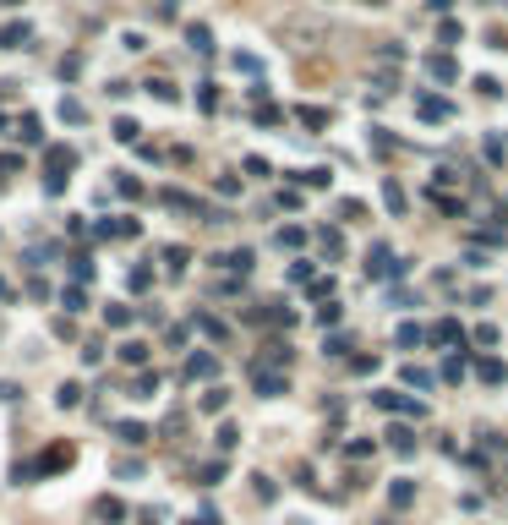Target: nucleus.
<instances>
[{
    "instance_id": "nucleus-1",
    "label": "nucleus",
    "mask_w": 508,
    "mask_h": 525,
    "mask_svg": "<svg viewBox=\"0 0 508 525\" xmlns=\"http://www.w3.org/2000/svg\"><path fill=\"white\" fill-rule=\"evenodd\" d=\"M366 273H372V279H405L410 263H405V257H394L388 241H372V252H366Z\"/></svg>"
},
{
    "instance_id": "nucleus-2",
    "label": "nucleus",
    "mask_w": 508,
    "mask_h": 525,
    "mask_svg": "<svg viewBox=\"0 0 508 525\" xmlns=\"http://www.w3.org/2000/svg\"><path fill=\"white\" fill-rule=\"evenodd\" d=\"M71 165H77L71 148H49V153H44V197H61L66 191V170Z\"/></svg>"
},
{
    "instance_id": "nucleus-3",
    "label": "nucleus",
    "mask_w": 508,
    "mask_h": 525,
    "mask_svg": "<svg viewBox=\"0 0 508 525\" xmlns=\"http://www.w3.org/2000/svg\"><path fill=\"white\" fill-rule=\"evenodd\" d=\"M164 203H170V208H181V213H191V219H224V213H213L203 203V197H191V191H181V187H170L164 191Z\"/></svg>"
},
{
    "instance_id": "nucleus-4",
    "label": "nucleus",
    "mask_w": 508,
    "mask_h": 525,
    "mask_svg": "<svg viewBox=\"0 0 508 525\" xmlns=\"http://www.w3.org/2000/svg\"><path fill=\"white\" fill-rule=\"evenodd\" d=\"M213 372H219V356H213V350H191L186 367H181V378H213Z\"/></svg>"
},
{
    "instance_id": "nucleus-5",
    "label": "nucleus",
    "mask_w": 508,
    "mask_h": 525,
    "mask_svg": "<svg viewBox=\"0 0 508 525\" xmlns=\"http://www.w3.org/2000/svg\"><path fill=\"white\" fill-rule=\"evenodd\" d=\"M137 230H143L137 219H99V225H93L99 241H126V235H137Z\"/></svg>"
},
{
    "instance_id": "nucleus-6",
    "label": "nucleus",
    "mask_w": 508,
    "mask_h": 525,
    "mask_svg": "<svg viewBox=\"0 0 508 525\" xmlns=\"http://www.w3.org/2000/svg\"><path fill=\"white\" fill-rule=\"evenodd\" d=\"M372 405H377V411H399V416H421V405H415V399H405V394H394V389L372 394Z\"/></svg>"
},
{
    "instance_id": "nucleus-7",
    "label": "nucleus",
    "mask_w": 508,
    "mask_h": 525,
    "mask_svg": "<svg viewBox=\"0 0 508 525\" xmlns=\"http://www.w3.org/2000/svg\"><path fill=\"white\" fill-rule=\"evenodd\" d=\"M213 263H224V269H230L235 279H241V273H252V269H257V252H252V247H235V252L213 257Z\"/></svg>"
},
{
    "instance_id": "nucleus-8",
    "label": "nucleus",
    "mask_w": 508,
    "mask_h": 525,
    "mask_svg": "<svg viewBox=\"0 0 508 525\" xmlns=\"http://www.w3.org/2000/svg\"><path fill=\"white\" fill-rule=\"evenodd\" d=\"M383 438H388V449H394V454H405V460H410V454H415V432H410L405 421H394V427H388Z\"/></svg>"
},
{
    "instance_id": "nucleus-9",
    "label": "nucleus",
    "mask_w": 508,
    "mask_h": 525,
    "mask_svg": "<svg viewBox=\"0 0 508 525\" xmlns=\"http://www.w3.org/2000/svg\"><path fill=\"white\" fill-rule=\"evenodd\" d=\"M252 389H257L263 399L285 394V372H263V367H252Z\"/></svg>"
},
{
    "instance_id": "nucleus-10",
    "label": "nucleus",
    "mask_w": 508,
    "mask_h": 525,
    "mask_svg": "<svg viewBox=\"0 0 508 525\" xmlns=\"http://www.w3.org/2000/svg\"><path fill=\"white\" fill-rule=\"evenodd\" d=\"M415 504V482H410V476H394V482H388V509H410Z\"/></svg>"
},
{
    "instance_id": "nucleus-11",
    "label": "nucleus",
    "mask_w": 508,
    "mask_h": 525,
    "mask_svg": "<svg viewBox=\"0 0 508 525\" xmlns=\"http://www.w3.org/2000/svg\"><path fill=\"white\" fill-rule=\"evenodd\" d=\"M415 115H421V121H454V105H448V99H437V93H427V99L415 105Z\"/></svg>"
},
{
    "instance_id": "nucleus-12",
    "label": "nucleus",
    "mask_w": 508,
    "mask_h": 525,
    "mask_svg": "<svg viewBox=\"0 0 508 525\" xmlns=\"http://www.w3.org/2000/svg\"><path fill=\"white\" fill-rule=\"evenodd\" d=\"M66 465H71V449H49V454H39V460H33V471H39V476H55V471H66Z\"/></svg>"
},
{
    "instance_id": "nucleus-13",
    "label": "nucleus",
    "mask_w": 508,
    "mask_h": 525,
    "mask_svg": "<svg viewBox=\"0 0 508 525\" xmlns=\"http://www.w3.org/2000/svg\"><path fill=\"white\" fill-rule=\"evenodd\" d=\"M28 39H33V22H11V28H0V49H22Z\"/></svg>"
},
{
    "instance_id": "nucleus-14",
    "label": "nucleus",
    "mask_w": 508,
    "mask_h": 525,
    "mask_svg": "<svg viewBox=\"0 0 508 525\" xmlns=\"http://www.w3.org/2000/svg\"><path fill=\"white\" fill-rule=\"evenodd\" d=\"M427 71H432V83H454V77H459L454 55H427Z\"/></svg>"
},
{
    "instance_id": "nucleus-15",
    "label": "nucleus",
    "mask_w": 508,
    "mask_h": 525,
    "mask_svg": "<svg viewBox=\"0 0 508 525\" xmlns=\"http://www.w3.org/2000/svg\"><path fill=\"white\" fill-rule=\"evenodd\" d=\"M115 356H121L126 367H137V372H148V345H143V339H126V345L115 350Z\"/></svg>"
},
{
    "instance_id": "nucleus-16",
    "label": "nucleus",
    "mask_w": 508,
    "mask_h": 525,
    "mask_svg": "<svg viewBox=\"0 0 508 525\" xmlns=\"http://www.w3.org/2000/svg\"><path fill=\"white\" fill-rule=\"evenodd\" d=\"M295 181H301V187H312V191H328V187H333V170H328V165H312V170H301Z\"/></svg>"
},
{
    "instance_id": "nucleus-17",
    "label": "nucleus",
    "mask_w": 508,
    "mask_h": 525,
    "mask_svg": "<svg viewBox=\"0 0 508 525\" xmlns=\"http://www.w3.org/2000/svg\"><path fill=\"white\" fill-rule=\"evenodd\" d=\"M164 269L170 273H186V263H191V247H181V241H170V247H164V257H159Z\"/></svg>"
},
{
    "instance_id": "nucleus-18",
    "label": "nucleus",
    "mask_w": 508,
    "mask_h": 525,
    "mask_svg": "<svg viewBox=\"0 0 508 525\" xmlns=\"http://www.w3.org/2000/svg\"><path fill=\"white\" fill-rule=\"evenodd\" d=\"M295 121H301V126H312V131H323L328 121H333V115H328L323 105H301V110H295Z\"/></svg>"
},
{
    "instance_id": "nucleus-19",
    "label": "nucleus",
    "mask_w": 508,
    "mask_h": 525,
    "mask_svg": "<svg viewBox=\"0 0 508 525\" xmlns=\"http://www.w3.org/2000/svg\"><path fill=\"white\" fill-rule=\"evenodd\" d=\"M475 378H481V383H503V378H508V367H503L497 356H481V361H475Z\"/></svg>"
},
{
    "instance_id": "nucleus-20",
    "label": "nucleus",
    "mask_w": 508,
    "mask_h": 525,
    "mask_svg": "<svg viewBox=\"0 0 508 525\" xmlns=\"http://www.w3.org/2000/svg\"><path fill=\"white\" fill-rule=\"evenodd\" d=\"M235 443H241V427H235V421H224L219 432H213V449H219V460L230 454V449H235Z\"/></svg>"
},
{
    "instance_id": "nucleus-21",
    "label": "nucleus",
    "mask_w": 508,
    "mask_h": 525,
    "mask_svg": "<svg viewBox=\"0 0 508 525\" xmlns=\"http://www.w3.org/2000/svg\"><path fill=\"white\" fill-rule=\"evenodd\" d=\"M115 438L131 443V449H143V443H148V427H143V421H121V427H115Z\"/></svg>"
},
{
    "instance_id": "nucleus-22",
    "label": "nucleus",
    "mask_w": 508,
    "mask_h": 525,
    "mask_svg": "<svg viewBox=\"0 0 508 525\" xmlns=\"http://www.w3.org/2000/svg\"><path fill=\"white\" fill-rule=\"evenodd\" d=\"M186 44H191L197 55H208V49H213V33H208L203 22H191V28H186Z\"/></svg>"
},
{
    "instance_id": "nucleus-23",
    "label": "nucleus",
    "mask_w": 508,
    "mask_h": 525,
    "mask_svg": "<svg viewBox=\"0 0 508 525\" xmlns=\"http://www.w3.org/2000/svg\"><path fill=\"white\" fill-rule=\"evenodd\" d=\"M432 339H437V345H459V339H465V329H459L454 317H443V323L432 329Z\"/></svg>"
},
{
    "instance_id": "nucleus-24",
    "label": "nucleus",
    "mask_w": 508,
    "mask_h": 525,
    "mask_svg": "<svg viewBox=\"0 0 508 525\" xmlns=\"http://www.w3.org/2000/svg\"><path fill=\"white\" fill-rule=\"evenodd\" d=\"M421 329H415V323H399V329H394V345H399V350H415V345H421Z\"/></svg>"
},
{
    "instance_id": "nucleus-25",
    "label": "nucleus",
    "mask_w": 508,
    "mask_h": 525,
    "mask_svg": "<svg viewBox=\"0 0 508 525\" xmlns=\"http://www.w3.org/2000/svg\"><path fill=\"white\" fill-rule=\"evenodd\" d=\"M61 307H66V312H88V290H82V285H66V290H61Z\"/></svg>"
},
{
    "instance_id": "nucleus-26",
    "label": "nucleus",
    "mask_w": 508,
    "mask_h": 525,
    "mask_svg": "<svg viewBox=\"0 0 508 525\" xmlns=\"http://www.w3.org/2000/svg\"><path fill=\"white\" fill-rule=\"evenodd\" d=\"M197 405H203L208 416H213V411H224V405H230V389H224V383H213V389H208V394L197 399Z\"/></svg>"
},
{
    "instance_id": "nucleus-27",
    "label": "nucleus",
    "mask_w": 508,
    "mask_h": 525,
    "mask_svg": "<svg viewBox=\"0 0 508 525\" xmlns=\"http://www.w3.org/2000/svg\"><path fill=\"white\" fill-rule=\"evenodd\" d=\"M383 203H388V208H394V213H405V187H399L394 175H388V181H383Z\"/></svg>"
},
{
    "instance_id": "nucleus-28",
    "label": "nucleus",
    "mask_w": 508,
    "mask_h": 525,
    "mask_svg": "<svg viewBox=\"0 0 508 525\" xmlns=\"http://www.w3.org/2000/svg\"><path fill=\"white\" fill-rule=\"evenodd\" d=\"M137 137H143V126H137L131 115H121V121H115V143H137Z\"/></svg>"
},
{
    "instance_id": "nucleus-29",
    "label": "nucleus",
    "mask_w": 508,
    "mask_h": 525,
    "mask_svg": "<svg viewBox=\"0 0 508 525\" xmlns=\"http://www.w3.org/2000/svg\"><path fill=\"white\" fill-rule=\"evenodd\" d=\"M61 121H71V126H82V121H88L82 99H61Z\"/></svg>"
},
{
    "instance_id": "nucleus-30",
    "label": "nucleus",
    "mask_w": 508,
    "mask_h": 525,
    "mask_svg": "<svg viewBox=\"0 0 508 525\" xmlns=\"http://www.w3.org/2000/svg\"><path fill=\"white\" fill-rule=\"evenodd\" d=\"M55 399H61V411H77V405H82V383H61Z\"/></svg>"
},
{
    "instance_id": "nucleus-31",
    "label": "nucleus",
    "mask_w": 508,
    "mask_h": 525,
    "mask_svg": "<svg viewBox=\"0 0 508 525\" xmlns=\"http://www.w3.org/2000/svg\"><path fill=\"white\" fill-rule=\"evenodd\" d=\"M17 137H22V143H39V137H44V131H39V115H22V121H17Z\"/></svg>"
},
{
    "instance_id": "nucleus-32",
    "label": "nucleus",
    "mask_w": 508,
    "mask_h": 525,
    "mask_svg": "<svg viewBox=\"0 0 508 525\" xmlns=\"http://www.w3.org/2000/svg\"><path fill=\"white\" fill-rule=\"evenodd\" d=\"M148 285H153V273H148V269H131V273H126V290H131V295H143Z\"/></svg>"
},
{
    "instance_id": "nucleus-33",
    "label": "nucleus",
    "mask_w": 508,
    "mask_h": 525,
    "mask_svg": "<svg viewBox=\"0 0 508 525\" xmlns=\"http://www.w3.org/2000/svg\"><path fill=\"white\" fill-rule=\"evenodd\" d=\"M104 323H110V329H126V323H131V307H121V301L104 307Z\"/></svg>"
},
{
    "instance_id": "nucleus-34",
    "label": "nucleus",
    "mask_w": 508,
    "mask_h": 525,
    "mask_svg": "<svg viewBox=\"0 0 508 525\" xmlns=\"http://www.w3.org/2000/svg\"><path fill=\"white\" fill-rule=\"evenodd\" d=\"M197 105L213 115V110H219V83H203V88H197Z\"/></svg>"
},
{
    "instance_id": "nucleus-35",
    "label": "nucleus",
    "mask_w": 508,
    "mask_h": 525,
    "mask_svg": "<svg viewBox=\"0 0 508 525\" xmlns=\"http://www.w3.org/2000/svg\"><path fill=\"white\" fill-rule=\"evenodd\" d=\"M93 514H99V520H126V509L115 504V498H99V504H93Z\"/></svg>"
},
{
    "instance_id": "nucleus-36",
    "label": "nucleus",
    "mask_w": 508,
    "mask_h": 525,
    "mask_svg": "<svg viewBox=\"0 0 508 525\" xmlns=\"http://www.w3.org/2000/svg\"><path fill=\"white\" fill-rule=\"evenodd\" d=\"M328 290H333V279H328V273H312V285H306V295H317V301H328Z\"/></svg>"
},
{
    "instance_id": "nucleus-37",
    "label": "nucleus",
    "mask_w": 508,
    "mask_h": 525,
    "mask_svg": "<svg viewBox=\"0 0 508 525\" xmlns=\"http://www.w3.org/2000/svg\"><path fill=\"white\" fill-rule=\"evenodd\" d=\"M339 317H345V307H339V301H323V307H317V323H328V329H333Z\"/></svg>"
},
{
    "instance_id": "nucleus-38",
    "label": "nucleus",
    "mask_w": 508,
    "mask_h": 525,
    "mask_svg": "<svg viewBox=\"0 0 508 525\" xmlns=\"http://www.w3.org/2000/svg\"><path fill=\"white\" fill-rule=\"evenodd\" d=\"M71 279H77V285H82V279H93V257H88V252L71 257Z\"/></svg>"
},
{
    "instance_id": "nucleus-39",
    "label": "nucleus",
    "mask_w": 508,
    "mask_h": 525,
    "mask_svg": "<svg viewBox=\"0 0 508 525\" xmlns=\"http://www.w3.org/2000/svg\"><path fill=\"white\" fill-rule=\"evenodd\" d=\"M405 383L410 389H432V372L427 367H405Z\"/></svg>"
},
{
    "instance_id": "nucleus-40",
    "label": "nucleus",
    "mask_w": 508,
    "mask_h": 525,
    "mask_svg": "<svg viewBox=\"0 0 508 525\" xmlns=\"http://www.w3.org/2000/svg\"><path fill=\"white\" fill-rule=\"evenodd\" d=\"M153 389H159V372H137V399H153Z\"/></svg>"
},
{
    "instance_id": "nucleus-41",
    "label": "nucleus",
    "mask_w": 508,
    "mask_h": 525,
    "mask_svg": "<svg viewBox=\"0 0 508 525\" xmlns=\"http://www.w3.org/2000/svg\"><path fill=\"white\" fill-rule=\"evenodd\" d=\"M82 361H88V367H99V361H104V345H99V339H82Z\"/></svg>"
},
{
    "instance_id": "nucleus-42",
    "label": "nucleus",
    "mask_w": 508,
    "mask_h": 525,
    "mask_svg": "<svg viewBox=\"0 0 508 525\" xmlns=\"http://www.w3.org/2000/svg\"><path fill=\"white\" fill-rule=\"evenodd\" d=\"M443 378H448V383L465 378V356H448V361H443Z\"/></svg>"
},
{
    "instance_id": "nucleus-43",
    "label": "nucleus",
    "mask_w": 508,
    "mask_h": 525,
    "mask_svg": "<svg viewBox=\"0 0 508 525\" xmlns=\"http://www.w3.org/2000/svg\"><path fill=\"white\" fill-rule=\"evenodd\" d=\"M301 241H306L301 225H285V230H279V247H301Z\"/></svg>"
},
{
    "instance_id": "nucleus-44",
    "label": "nucleus",
    "mask_w": 508,
    "mask_h": 525,
    "mask_svg": "<svg viewBox=\"0 0 508 525\" xmlns=\"http://www.w3.org/2000/svg\"><path fill=\"white\" fill-rule=\"evenodd\" d=\"M197 329H203V334H213V339H224V323H219V317H208V312H197Z\"/></svg>"
},
{
    "instance_id": "nucleus-45",
    "label": "nucleus",
    "mask_w": 508,
    "mask_h": 525,
    "mask_svg": "<svg viewBox=\"0 0 508 525\" xmlns=\"http://www.w3.org/2000/svg\"><path fill=\"white\" fill-rule=\"evenodd\" d=\"M197 482H203V487H213V482H224V460H219V465H203V471H197Z\"/></svg>"
},
{
    "instance_id": "nucleus-46",
    "label": "nucleus",
    "mask_w": 508,
    "mask_h": 525,
    "mask_svg": "<svg viewBox=\"0 0 508 525\" xmlns=\"http://www.w3.org/2000/svg\"><path fill=\"white\" fill-rule=\"evenodd\" d=\"M148 93H153V99H164V105H170V99H175V88L164 83V77H153V83H148Z\"/></svg>"
},
{
    "instance_id": "nucleus-47",
    "label": "nucleus",
    "mask_w": 508,
    "mask_h": 525,
    "mask_svg": "<svg viewBox=\"0 0 508 525\" xmlns=\"http://www.w3.org/2000/svg\"><path fill=\"white\" fill-rule=\"evenodd\" d=\"M33 476H39V471H33V460H22L17 471H11V482H17V487H28V482H33Z\"/></svg>"
},
{
    "instance_id": "nucleus-48",
    "label": "nucleus",
    "mask_w": 508,
    "mask_h": 525,
    "mask_svg": "<svg viewBox=\"0 0 508 525\" xmlns=\"http://www.w3.org/2000/svg\"><path fill=\"white\" fill-rule=\"evenodd\" d=\"M257 498H263V504H273V498H279V487H273V482H268V476H263V471H257Z\"/></svg>"
},
{
    "instance_id": "nucleus-49",
    "label": "nucleus",
    "mask_w": 508,
    "mask_h": 525,
    "mask_svg": "<svg viewBox=\"0 0 508 525\" xmlns=\"http://www.w3.org/2000/svg\"><path fill=\"white\" fill-rule=\"evenodd\" d=\"M475 88H481L487 99H503V83H497V77H475Z\"/></svg>"
},
{
    "instance_id": "nucleus-50",
    "label": "nucleus",
    "mask_w": 508,
    "mask_h": 525,
    "mask_svg": "<svg viewBox=\"0 0 508 525\" xmlns=\"http://www.w3.org/2000/svg\"><path fill=\"white\" fill-rule=\"evenodd\" d=\"M290 279H295V285H312V263H306V257H301V263H290Z\"/></svg>"
},
{
    "instance_id": "nucleus-51",
    "label": "nucleus",
    "mask_w": 508,
    "mask_h": 525,
    "mask_svg": "<svg viewBox=\"0 0 508 525\" xmlns=\"http://www.w3.org/2000/svg\"><path fill=\"white\" fill-rule=\"evenodd\" d=\"M437 39H443V44H459V22H454V17H443V28H437Z\"/></svg>"
},
{
    "instance_id": "nucleus-52",
    "label": "nucleus",
    "mask_w": 508,
    "mask_h": 525,
    "mask_svg": "<svg viewBox=\"0 0 508 525\" xmlns=\"http://www.w3.org/2000/svg\"><path fill=\"white\" fill-rule=\"evenodd\" d=\"M339 219H345V225H355V219H366V203H345V208H339Z\"/></svg>"
},
{
    "instance_id": "nucleus-53",
    "label": "nucleus",
    "mask_w": 508,
    "mask_h": 525,
    "mask_svg": "<svg viewBox=\"0 0 508 525\" xmlns=\"http://www.w3.org/2000/svg\"><path fill=\"white\" fill-rule=\"evenodd\" d=\"M454 181H459V170H432V191H437V187H454Z\"/></svg>"
},
{
    "instance_id": "nucleus-54",
    "label": "nucleus",
    "mask_w": 508,
    "mask_h": 525,
    "mask_svg": "<svg viewBox=\"0 0 508 525\" xmlns=\"http://www.w3.org/2000/svg\"><path fill=\"white\" fill-rule=\"evenodd\" d=\"M219 197H241V175H224V181H219Z\"/></svg>"
},
{
    "instance_id": "nucleus-55",
    "label": "nucleus",
    "mask_w": 508,
    "mask_h": 525,
    "mask_svg": "<svg viewBox=\"0 0 508 525\" xmlns=\"http://www.w3.org/2000/svg\"><path fill=\"white\" fill-rule=\"evenodd\" d=\"M432 203H437L443 213H465V203H459V197H448V191H443V197H432Z\"/></svg>"
},
{
    "instance_id": "nucleus-56",
    "label": "nucleus",
    "mask_w": 508,
    "mask_h": 525,
    "mask_svg": "<svg viewBox=\"0 0 508 525\" xmlns=\"http://www.w3.org/2000/svg\"><path fill=\"white\" fill-rule=\"evenodd\" d=\"M475 345H481V350H487V345H497V329H492V323H481V329H475Z\"/></svg>"
},
{
    "instance_id": "nucleus-57",
    "label": "nucleus",
    "mask_w": 508,
    "mask_h": 525,
    "mask_svg": "<svg viewBox=\"0 0 508 525\" xmlns=\"http://www.w3.org/2000/svg\"><path fill=\"white\" fill-rule=\"evenodd\" d=\"M11 170H22V159L17 153H0V175H11Z\"/></svg>"
},
{
    "instance_id": "nucleus-58",
    "label": "nucleus",
    "mask_w": 508,
    "mask_h": 525,
    "mask_svg": "<svg viewBox=\"0 0 508 525\" xmlns=\"http://www.w3.org/2000/svg\"><path fill=\"white\" fill-rule=\"evenodd\" d=\"M186 525H219V520H213V509H203L197 520H186Z\"/></svg>"
},
{
    "instance_id": "nucleus-59",
    "label": "nucleus",
    "mask_w": 508,
    "mask_h": 525,
    "mask_svg": "<svg viewBox=\"0 0 508 525\" xmlns=\"http://www.w3.org/2000/svg\"><path fill=\"white\" fill-rule=\"evenodd\" d=\"M17 394H22L17 383H0V399H17Z\"/></svg>"
},
{
    "instance_id": "nucleus-60",
    "label": "nucleus",
    "mask_w": 508,
    "mask_h": 525,
    "mask_svg": "<svg viewBox=\"0 0 508 525\" xmlns=\"http://www.w3.org/2000/svg\"><path fill=\"white\" fill-rule=\"evenodd\" d=\"M427 6H432V11H443V17L454 11V0H427Z\"/></svg>"
},
{
    "instance_id": "nucleus-61",
    "label": "nucleus",
    "mask_w": 508,
    "mask_h": 525,
    "mask_svg": "<svg viewBox=\"0 0 508 525\" xmlns=\"http://www.w3.org/2000/svg\"><path fill=\"white\" fill-rule=\"evenodd\" d=\"M0 301H11V285H6V279H0Z\"/></svg>"
},
{
    "instance_id": "nucleus-62",
    "label": "nucleus",
    "mask_w": 508,
    "mask_h": 525,
    "mask_svg": "<svg viewBox=\"0 0 508 525\" xmlns=\"http://www.w3.org/2000/svg\"><path fill=\"white\" fill-rule=\"evenodd\" d=\"M170 6H181V0H164V11H170Z\"/></svg>"
},
{
    "instance_id": "nucleus-63",
    "label": "nucleus",
    "mask_w": 508,
    "mask_h": 525,
    "mask_svg": "<svg viewBox=\"0 0 508 525\" xmlns=\"http://www.w3.org/2000/svg\"><path fill=\"white\" fill-rule=\"evenodd\" d=\"M0 6H22V0H0Z\"/></svg>"
},
{
    "instance_id": "nucleus-64",
    "label": "nucleus",
    "mask_w": 508,
    "mask_h": 525,
    "mask_svg": "<svg viewBox=\"0 0 508 525\" xmlns=\"http://www.w3.org/2000/svg\"><path fill=\"white\" fill-rule=\"evenodd\" d=\"M0 131H6V115H0Z\"/></svg>"
}]
</instances>
